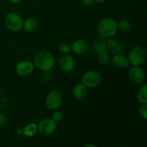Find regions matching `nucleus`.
I'll return each instance as SVG.
<instances>
[{
	"mask_svg": "<svg viewBox=\"0 0 147 147\" xmlns=\"http://www.w3.org/2000/svg\"><path fill=\"white\" fill-rule=\"evenodd\" d=\"M55 63L54 57L49 52H40L34 57V65L42 71H49L53 69Z\"/></svg>",
	"mask_w": 147,
	"mask_h": 147,
	"instance_id": "f257e3e1",
	"label": "nucleus"
},
{
	"mask_svg": "<svg viewBox=\"0 0 147 147\" xmlns=\"http://www.w3.org/2000/svg\"><path fill=\"white\" fill-rule=\"evenodd\" d=\"M98 30L103 37L110 38L118 32V23L111 18H104L99 22Z\"/></svg>",
	"mask_w": 147,
	"mask_h": 147,
	"instance_id": "f03ea898",
	"label": "nucleus"
},
{
	"mask_svg": "<svg viewBox=\"0 0 147 147\" xmlns=\"http://www.w3.org/2000/svg\"><path fill=\"white\" fill-rule=\"evenodd\" d=\"M7 118L6 116V115L4 114V113H0V127L2 126H4L7 123Z\"/></svg>",
	"mask_w": 147,
	"mask_h": 147,
	"instance_id": "b1692460",
	"label": "nucleus"
},
{
	"mask_svg": "<svg viewBox=\"0 0 147 147\" xmlns=\"http://www.w3.org/2000/svg\"><path fill=\"white\" fill-rule=\"evenodd\" d=\"M38 131V126L35 123H29L23 129V134L26 137H32Z\"/></svg>",
	"mask_w": 147,
	"mask_h": 147,
	"instance_id": "2eb2a0df",
	"label": "nucleus"
},
{
	"mask_svg": "<svg viewBox=\"0 0 147 147\" xmlns=\"http://www.w3.org/2000/svg\"><path fill=\"white\" fill-rule=\"evenodd\" d=\"M88 49V43L86 40L79 39L76 40L71 46V50L76 55H83L87 52Z\"/></svg>",
	"mask_w": 147,
	"mask_h": 147,
	"instance_id": "9b49d317",
	"label": "nucleus"
},
{
	"mask_svg": "<svg viewBox=\"0 0 147 147\" xmlns=\"http://www.w3.org/2000/svg\"><path fill=\"white\" fill-rule=\"evenodd\" d=\"M137 98L139 101L142 104L144 103H147V86H142L139 88V91L137 93Z\"/></svg>",
	"mask_w": 147,
	"mask_h": 147,
	"instance_id": "dca6fc26",
	"label": "nucleus"
},
{
	"mask_svg": "<svg viewBox=\"0 0 147 147\" xmlns=\"http://www.w3.org/2000/svg\"><path fill=\"white\" fill-rule=\"evenodd\" d=\"M94 1H96V2L99 3V4H101V3H103L105 2V1H106L107 0H94Z\"/></svg>",
	"mask_w": 147,
	"mask_h": 147,
	"instance_id": "c85d7f7f",
	"label": "nucleus"
},
{
	"mask_svg": "<svg viewBox=\"0 0 147 147\" xmlns=\"http://www.w3.org/2000/svg\"><path fill=\"white\" fill-rule=\"evenodd\" d=\"M109 59H110V56L106 51H102L99 53L98 60L100 63L105 64L109 61Z\"/></svg>",
	"mask_w": 147,
	"mask_h": 147,
	"instance_id": "6ab92c4d",
	"label": "nucleus"
},
{
	"mask_svg": "<svg viewBox=\"0 0 147 147\" xmlns=\"http://www.w3.org/2000/svg\"><path fill=\"white\" fill-rule=\"evenodd\" d=\"M94 0H82V2H83V4H84L86 6H90L91 5V4H93V2H94Z\"/></svg>",
	"mask_w": 147,
	"mask_h": 147,
	"instance_id": "bb28decb",
	"label": "nucleus"
},
{
	"mask_svg": "<svg viewBox=\"0 0 147 147\" xmlns=\"http://www.w3.org/2000/svg\"><path fill=\"white\" fill-rule=\"evenodd\" d=\"M24 20L21 16L15 12H10L6 16L5 24L8 30L12 32H17L23 28Z\"/></svg>",
	"mask_w": 147,
	"mask_h": 147,
	"instance_id": "20e7f679",
	"label": "nucleus"
},
{
	"mask_svg": "<svg viewBox=\"0 0 147 147\" xmlns=\"http://www.w3.org/2000/svg\"><path fill=\"white\" fill-rule=\"evenodd\" d=\"M122 49H123V46H122V45L119 44V43H118L117 45L116 46V47H114L113 49H112V51L114 53H120V52L122 51Z\"/></svg>",
	"mask_w": 147,
	"mask_h": 147,
	"instance_id": "393cba45",
	"label": "nucleus"
},
{
	"mask_svg": "<svg viewBox=\"0 0 147 147\" xmlns=\"http://www.w3.org/2000/svg\"><path fill=\"white\" fill-rule=\"evenodd\" d=\"M17 134H19V135L23 133V130L22 131V129H17Z\"/></svg>",
	"mask_w": 147,
	"mask_h": 147,
	"instance_id": "c756f323",
	"label": "nucleus"
},
{
	"mask_svg": "<svg viewBox=\"0 0 147 147\" xmlns=\"http://www.w3.org/2000/svg\"><path fill=\"white\" fill-rule=\"evenodd\" d=\"M73 94L77 100H83L86 97V95H87L86 87L82 83H77L73 90Z\"/></svg>",
	"mask_w": 147,
	"mask_h": 147,
	"instance_id": "f8f14e48",
	"label": "nucleus"
},
{
	"mask_svg": "<svg viewBox=\"0 0 147 147\" xmlns=\"http://www.w3.org/2000/svg\"><path fill=\"white\" fill-rule=\"evenodd\" d=\"M118 42L114 40H112V39H109L107 42H106V46L107 47H109V49H113L116 45H117Z\"/></svg>",
	"mask_w": 147,
	"mask_h": 147,
	"instance_id": "5701e85b",
	"label": "nucleus"
},
{
	"mask_svg": "<svg viewBox=\"0 0 147 147\" xmlns=\"http://www.w3.org/2000/svg\"><path fill=\"white\" fill-rule=\"evenodd\" d=\"M100 82H101V77L100 74L95 70H90L87 71L83 75L81 83L86 88H93L99 86Z\"/></svg>",
	"mask_w": 147,
	"mask_h": 147,
	"instance_id": "39448f33",
	"label": "nucleus"
},
{
	"mask_svg": "<svg viewBox=\"0 0 147 147\" xmlns=\"http://www.w3.org/2000/svg\"><path fill=\"white\" fill-rule=\"evenodd\" d=\"M34 70V65L29 60H24L17 63L16 65V73L20 76H27Z\"/></svg>",
	"mask_w": 147,
	"mask_h": 147,
	"instance_id": "1a4fd4ad",
	"label": "nucleus"
},
{
	"mask_svg": "<svg viewBox=\"0 0 147 147\" xmlns=\"http://www.w3.org/2000/svg\"><path fill=\"white\" fill-rule=\"evenodd\" d=\"M63 113H61L60 111H56L52 116V120L54 122H55L56 123H60L63 121Z\"/></svg>",
	"mask_w": 147,
	"mask_h": 147,
	"instance_id": "aec40b11",
	"label": "nucleus"
},
{
	"mask_svg": "<svg viewBox=\"0 0 147 147\" xmlns=\"http://www.w3.org/2000/svg\"><path fill=\"white\" fill-rule=\"evenodd\" d=\"M57 127V123L52 119H45L40 121L38 125V131L43 136H50L53 134Z\"/></svg>",
	"mask_w": 147,
	"mask_h": 147,
	"instance_id": "0eeeda50",
	"label": "nucleus"
},
{
	"mask_svg": "<svg viewBox=\"0 0 147 147\" xmlns=\"http://www.w3.org/2000/svg\"><path fill=\"white\" fill-rule=\"evenodd\" d=\"M63 98L59 91L53 90L48 93L46 98V106L49 110L55 111L61 106Z\"/></svg>",
	"mask_w": 147,
	"mask_h": 147,
	"instance_id": "423d86ee",
	"label": "nucleus"
},
{
	"mask_svg": "<svg viewBox=\"0 0 147 147\" xmlns=\"http://www.w3.org/2000/svg\"><path fill=\"white\" fill-rule=\"evenodd\" d=\"M128 60L131 65H142L146 60V52L140 46H135L129 52Z\"/></svg>",
	"mask_w": 147,
	"mask_h": 147,
	"instance_id": "7ed1b4c3",
	"label": "nucleus"
},
{
	"mask_svg": "<svg viewBox=\"0 0 147 147\" xmlns=\"http://www.w3.org/2000/svg\"><path fill=\"white\" fill-rule=\"evenodd\" d=\"M128 76L129 80L135 84H141L143 83L145 78L144 72L139 66H134L130 68Z\"/></svg>",
	"mask_w": 147,
	"mask_h": 147,
	"instance_id": "6e6552de",
	"label": "nucleus"
},
{
	"mask_svg": "<svg viewBox=\"0 0 147 147\" xmlns=\"http://www.w3.org/2000/svg\"><path fill=\"white\" fill-rule=\"evenodd\" d=\"M60 69L65 72H71L74 70L76 62L75 59L70 55H64L59 60Z\"/></svg>",
	"mask_w": 147,
	"mask_h": 147,
	"instance_id": "9d476101",
	"label": "nucleus"
},
{
	"mask_svg": "<svg viewBox=\"0 0 147 147\" xmlns=\"http://www.w3.org/2000/svg\"><path fill=\"white\" fill-rule=\"evenodd\" d=\"M7 100L6 98H1V100H0V109H4V108L7 106Z\"/></svg>",
	"mask_w": 147,
	"mask_h": 147,
	"instance_id": "a878e982",
	"label": "nucleus"
},
{
	"mask_svg": "<svg viewBox=\"0 0 147 147\" xmlns=\"http://www.w3.org/2000/svg\"><path fill=\"white\" fill-rule=\"evenodd\" d=\"M107 47L106 46V42L103 38H98L93 43V48L95 51L97 53H100L102 51H105Z\"/></svg>",
	"mask_w": 147,
	"mask_h": 147,
	"instance_id": "f3484780",
	"label": "nucleus"
},
{
	"mask_svg": "<svg viewBox=\"0 0 147 147\" xmlns=\"http://www.w3.org/2000/svg\"><path fill=\"white\" fill-rule=\"evenodd\" d=\"M139 115L143 118L144 120L147 119V103H144L140 106L139 109Z\"/></svg>",
	"mask_w": 147,
	"mask_h": 147,
	"instance_id": "412c9836",
	"label": "nucleus"
},
{
	"mask_svg": "<svg viewBox=\"0 0 147 147\" xmlns=\"http://www.w3.org/2000/svg\"><path fill=\"white\" fill-rule=\"evenodd\" d=\"M9 1L10 2L13 3V4H18V3H20L22 0H9Z\"/></svg>",
	"mask_w": 147,
	"mask_h": 147,
	"instance_id": "cd10ccee",
	"label": "nucleus"
},
{
	"mask_svg": "<svg viewBox=\"0 0 147 147\" xmlns=\"http://www.w3.org/2000/svg\"><path fill=\"white\" fill-rule=\"evenodd\" d=\"M86 147H88V146H92V147H96V145L94 144H86L85 145Z\"/></svg>",
	"mask_w": 147,
	"mask_h": 147,
	"instance_id": "7c9ffc66",
	"label": "nucleus"
},
{
	"mask_svg": "<svg viewBox=\"0 0 147 147\" xmlns=\"http://www.w3.org/2000/svg\"><path fill=\"white\" fill-rule=\"evenodd\" d=\"M37 20L34 17H29L26 19L23 23V29L26 32H32L37 28Z\"/></svg>",
	"mask_w": 147,
	"mask_h": 147,
	"instance_id": "4468645a",
	"label": "nucleus"
},
{
	"mask_svg": "<svg viewBox=\"0 0 147 147\" xmlns=\"http://www.w3.org/2000/svg\"><path fill=\"white\" fill-rule=\"evenodd\" d=\"M113 62L114 65L119 69L126 68L129 65L128 57H126L123 55L120 54V53H117V54H116V55H114Z\"/></svg>",
	"mask_w": 147,
	"mask_h": 147,
	"instance_id": "ddd939ff",
	"label": "nucleus"
},
{
	"mask_svg": "<svg viewBox=\"0 0 147 147\" xmlns=\"http://www.w3.org/2000/svg\"><path fill=\"white\" fill-rule=\"evenodd\" d=\"M59 50L60 52L63 53H67L71 51V46L70 44L66 42H63L59 46Z\"/></svg>",
	"mask_w": 147,
	"mask_h": 147,
	"instance_id": "4be33fe9",
	"label": "nucleus"
},
{
	"mask_svg": "<svg viewBox=\"0 0 147 147\" xmlns=\"http://www.w3.org/2000/svg\"><path fill=\"white\" fill-rule=\"evenodd\" d=\"M131 28V23L128 20H121L120 22L118 24V30H120L121 32H127L130 30Z\"/></svg>",
	"mask_w": 147,
	"mask_h": 147,
	"instance_id": "a211bd4d",
	"label": "nucleus"
}]
</instances>
